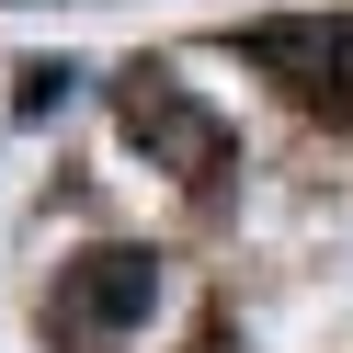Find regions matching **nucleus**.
<instances>
[{"label": "nucleus", "mask_w": 353, "mask_h": 353, "mask_svg": "<svg viewBox=\"0 0 353 353\" xmlns=\"http://www.w3.org/2000/svg\"><path fill=\"white\" fill-rule=\"evenodd\" d=\"M125 319H148V251H92V262L69 274V296H57V330L114 342Z\"/></svg>", "instance_id": "f03ea898"}, {"label": "nucleus", "mask_w": 353, "mask_h": 353, "mask_svg": "<svg viewBox=\"0 0 353 353\" xmlns=\"http://www.w3.org/2000/svg\"><path fill=\"white\" fill-rule=\"evenodd\" d=\"M239 46L262 69H285V92L319 103V114H353V23H251Z\"/></svg>", "instance_id": "f257e3e1"}, {"label": "nucleus", "mask_w": 353, "mask_h": 353, "mask_svg": "<svg viewBox=\"0 0 353 353\" xmlns=\"http://www.w3.org/2000/svg\"><path fill=\"white\" fill-rule=\"evenodd\" d=\"M125 125H137L160 160H183V171H216V160H228V125H216L205 103H183L171 80H148V69L125 80Z\"/></svg>", "instance_id": "7ed1b4c3"}]
</instances>
